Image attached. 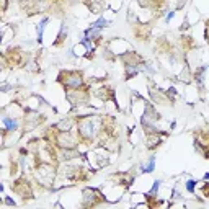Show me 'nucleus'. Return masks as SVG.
<instances>
[{
  "label": "nucleus",
  "mask_w": 209,
  "mask_h": 209,
  "mask_svg": "<svg viewBox=\"0 0 209 209\" xmlns=\"http://www.w3.org/2000/svg\"><path fill=\"white\" fill-rule=\"evenodd\" d=\"M186 188H188V191H193V189H194V181H193V180H189V181H188Z\"/></svg>",
  "instance_id": "nucleus-3"
},
{
  "label": "nucleus",
  "mask_w": 209,
  "mask_h": 209,
  "mask_svg": "<svg viewBox=\"0 0 209 209\" xmlns=\"http://www.w3.org/2000/svg\"><path fill=\"white\" fill-rule=\"evenodd\" d=\"M3 122H5V126H8V129H10V131H13V129H15V122L13 121H10V119H8V118H5V119H3Z\"/></svg>",
  "instance_id": "nucleus-1"
},
{
  "label": "nucleus",
  "mask_w": 209,
  "mask_h": 209,
  "mask_svg": "<svg viewBox=\"0 0 209 209\" xmlns=\"http://www.w3.org/2000/svg\"><path fill=\"white\" fill-rule=\"evenodd\" d=\"M106 23H108V21H105V20H98L97 23H93L92 28H101V26H103V25H106Z\"/></svg>",
  "instance_id": "nucleus-2"
}]
</instances>
